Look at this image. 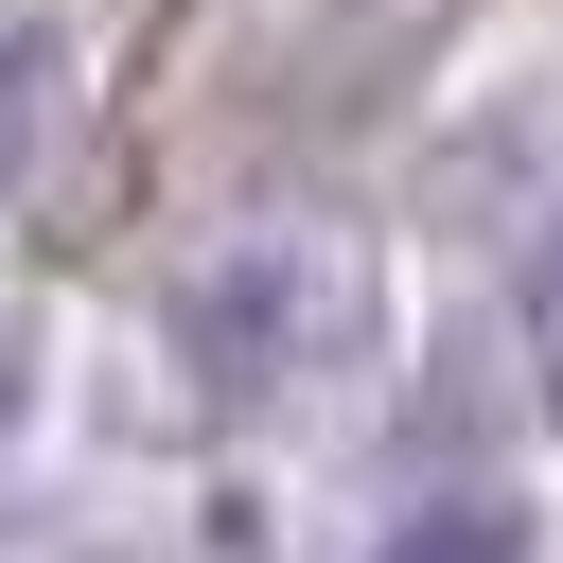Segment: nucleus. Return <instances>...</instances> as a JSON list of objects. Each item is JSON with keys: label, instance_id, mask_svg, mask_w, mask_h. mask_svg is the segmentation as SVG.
Returning a JSON list of instances; mask_svg holds the SVG:
<instances>
[{"label": "nucleus", "instance_id": "obj_2", "mask_svg": "<svg viewBox=\"0 0 563 563\" xmlns=\"http://www.w3.org/2000/svg\"><path fill=\"white\" fill-rule=\"evenodd\" d=\"M369 563H545V510L528 493H422Z\"/></svg>", "mask_w": 563, "mask_h": 563}, {"label": "nucleus", "instance_id": "obj_4", "mask_svg": "<svg viewBox=\"0 0 563 563\" xmlns=\"http://www.w3.org/2000/svg\"><path fill=\"white\" fill-rule=\"evenodd\" d=\"M18 405H35V317L0 299V440H18Z\"/></svg>", "mask_w": 563, "mask_h": 563}, {"label": "nucleus", "instance_id": "obj_3", "mask_svg": "<svg viewBox=\"0 0 563 563\" xmlns=\"http://www.w3.org/2000/svg\"><path fill=\"white\" fill-rule=\"evenodd\" d=\"M53 123H70V53L53 35H0V194H35Z\"/></svg>", "mask_w": 563, "mask_h": 563}, {"label": "nucleus", "instance_id": "obj_1", "mask_svg": "<svg viewBox=\"0 0 563 563\" xmlns=\"http://www.w3.org/2000/svg\"><path fill=\"white\" fill-rule=\"evenodd\" d=\"M158 334L211 405H317L334 369H369L387 334V264L334 229V211H246L211 229L176 282H158Z\"/></svg>", "mask_w": 563, "mask_h": 563}, {"label": "nucleus", "instance_id": "obj_5", "mask_svg": "<svg viewBox=\"0 0 563 563\" xmlns=\"http://www.w3.org/2000/svg\"><path fill=\"white\" fill-rule=\"evenodd\" d=\"M528 352H545V405H563V264L528 282Z\"/></svg>", "mask_w": 563, "mask_h": 563}]
</instances>
